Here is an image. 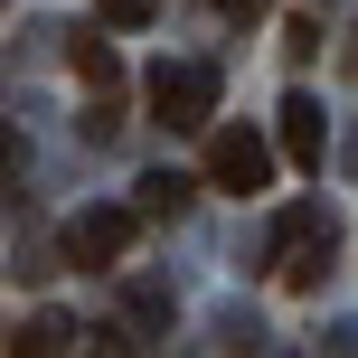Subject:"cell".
I'll use <instances>...</instances> for the list:
<instances>
[{
  "mask_svg": "<svg viewBox=\"0 0 358 358\" xmlns=\"http://www.w3.org/2000/svg\"><path fill=\"white\" fill-rule=\"evenodd\" d=\"M273 142H283V161L321 170V151H330V113L311 104V94H292V104H283V123H273Z\"/></svg>",
  "mask_w": 358,
  "mask_h": 358,
  "instance_id": "obj_5",
  "label": "cell"
},
{
  "mask_svg": "<svg viewBox=\"0 0 358 358\" xmlns=\"http://www.w3.org/2000/svg\"><path fill=\"white\" fill-rule=\"evenodd\" d=\"M208 179H217L227 198H255V189L273 179V142H264V132H245V123L208 132Z\"/></svg>",
  "mask_w": 358,
  "mask_h": 358,
  "instance_id": "obj_2",
  "label": "cell"
},
{
  "mask_svg": "<svg viewBox=\"0 0 358 358\" xmlns=\"http://www.w3.org/2000/svg\"><path fill=\"white\" fill-rule=\"evenodd\" d=\"M179 208H189V179H179V170H151L142 179V217H179Z\"/></svg>",
  "mask_w": 358,
  "mask_h": 358,
  "instance_id": "obj_7",
  "label": "cell"
},
{
  "mask_svg": "<svg viewBox=\"0 0 358 358\" xmlns=\"http://www.w3.org/2000/svg\"><path fill=\"white\" fill-rule=\"evenodd\" d=\"M132 227H142V208H76L66 217V255H76V264H123V255H132Z\"/></svg>",
  "mask_w": 358,
  "mask_h": 358,
  "instance_id": "obj_3",
  "label": "cell"
},
{
  "mask_svg": "<svg viewBox=\"0 0 358 358\" xmlns=\"http://www.w3.org/2000/svg\"><path fill=\"white\" fill-rule=\"evenodd\" d=\"M76 76H85L94 94H113V76H123V66H113V48H104V38H85V48H76Z\"/></svg>",
  "mask_w": 358,
  "mask_h": 358,
  "instance_id": "obj_8",
  "label": "cell"
},
{
  "mask_svg": "<svg viewBox=\"0 0 358 358\" xmlns=\"http://www.w3.org/2000/svg\"><path fill=\"white\" fill-rule=\"evenodd\" d=\"M151 104H161L170 132H198L217 113V66H161V76H151Z\"/></svg>",
  "mask_w": 358,
  "mask_h": 358,
  "instance_id": "obj_4",
  "label": "cell"
},
{
  "mask_svg": "<svg viewBox=\"0 0 358 358\" xmlns=\"http://www.w3.org/2000/svg\"><path fill=\"white\" fill-rule=\"evenodd\" d=\"M273 273H283V292H311L330 273V217L321 208H283V227H273Z\"/></svg>",
  "mask_w": 358,
  "mask_h": 358,
  "instance_id": "obj_1",
  "label": "cell"
},
{
  "mask_svg": "<svg viewBox=\"0 0 358 358\" xmlns=\"http://www.w3.org/2000/svg\"><path fill=\"white\" fill-rule=\"evenodd\" d=\"M94 19H104V29H151L161 0H94Z\"/></svg>",
  "mask_w": 358,
  "mask_h": 358,
  "instance_id": "obj_9",
  "label": "cell"
},
{
  "mask_svg": "<svg viewBox=\"0 0 358 358\" xmlns=\"http://www.w3.org/2000/svg\"><path fill=\"white\" fill-rule=\"evenodd\" d=\"M349 66H358V48H349Z\"/></svg>",
  "mask_w": 358,
  "mask_h": 358,
  "instance_id": "obj_10",
  "label": "cell"
},
{
  "mask_svg": "<svg viewBox=\"0 0 358 358\" xmlns=\"http://www.w3.org/2000/svg\"><path fill=\"white\" fill-rule=\"evenodd\" d=\"M66 340H76V321H66V311H29V321H19V340H10V349H19V358H57Z\"/></svg>",
  "mask_w": 358,
  "mask_h": 358,
  "instance_id": "obj_6",
  "label": "cell"
}]
</instances>
